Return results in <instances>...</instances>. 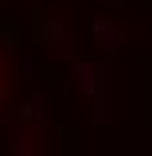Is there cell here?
Masks as SVG:
<instances>
[{"label":"cell","mask_w":152,"mask_h":156,"mask_svg":"<svg viewBox=\"0 0 152 156\" xmlns=\"http://www.w3.org/2000/svg\"><path fill=\"white\" fill-rule=\"evenodd\" d=\"M47 109H51V98H47V94H35L27 105H23V117H27V121H43Z\"/></svg>","instance_id":"obj_4"},{"label":"cell","mask_w":152,"mask_h":156,"mask_svg":"<svg viewBox=\"0 0 152 156\" xmlns=\"http://www.w3.org/2000/svg\"><path fill=\"white\" fill-rule=\"evenodd\" d=\"M16 148H19V152H35V144H31V133H27V129H16Z\"/></svg>","instance_id":"obj_5"},{"label":"cell","mask_w":152,"mask_h":156,"mask_svg":"<svg viewBox=\"0 0 152 156\" xmlns=\"http://www.w3.org/2000/svg\"><path fill=\"white\" fill-rule=\"evenodd\" d=\"M70 74H74V86H78L86 98H97L101 90H109L105 66H97V62H74V66H70Z\"/></svg>","instance_id":"obj_1"},{"label":"cell","mask_w":152,"mask_h":156,"mask_svg":"<svg viewBox=\"0 0 152 156\" xmlns=\"http://www.w3.org/2000/svg\"><path fill=\"white\" fill-rule=\"evenodd\" d=\"M43 31H47V43H55V51H62V55H70V43H74V39H70V31H66L62 23H55V20H47V27H43Z\"/></svg>","instance_id":"obj_3"},{"label":"cell","mask_w":152,"mask_h":156,"mask_svg":"<svg viewBox=\"0 0 152 156\" xmlns=\"http://www.w3.org/2000/svg\"><path fill=\"white\" fill-rule=\"evenodd\" d=\"M94 35H97V43H101V51H109V55H113L117 43H121V27L109 23V20H94Z\"/></svg>","instance_id":"obj_2"}]
</instances>
